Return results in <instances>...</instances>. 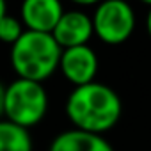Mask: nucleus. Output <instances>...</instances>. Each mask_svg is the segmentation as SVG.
Listing matches in <instances>:
<instances>
[{
  "label": "nucleus",
  "instance_id": "1",
  "mask_svg": "<svg viewBox=\"0 0 151 151\" xmlns=\"http://www.w3.org/2000/svg\"><path fill=\"white\" fill-rule=\"evenodd\" d=\"M66 114L77 130L103 135L117 124L123 114V103L112 87L101 82H91L69 93Z\"/></svg>",
  "mask_w": 151,
  "mask_h": 151
},
{
  "label": "nucleus",
  "instance_id": "2",
  "mask_svg": "<svg viewBox=\"0 0 151 151\" xmlns=\"http://www.w3.org/2000/svg\"><path fill=\"white\" fill-rule=\"evenodd\" d=\"M62 48L52 34L25 30L23 36L11 46V64L18 78L43 82L60 64Z\"/></svg>",
  "mask_w": 151,
  "mask_h": 151
},
{
  "label": "nucleus",
  "instance_id": "3",
  "mask_svg": "<svg viewBox=\"0 0 151 151\" xmlns=\"http://www.w3.org/2000/svg\"><path fill=\"white\" fill-rule=\"evenodd\" d=\"M48 110V94L39 82L16 78L6 93L7 121L29 128L37 124Z\"/></svg>",
  "mask_w": 151,
  "mask_h": 151
},
{
  "label": "nucleus",
  "instance_id": "4",
  "mask_svg": "<svg viewBox=\"0 0 151 151\" xmlns=\"http://www.w3.org/2000/svg\"><path fill=\"white\" fill-rule=\"evenodd\" d=\"M94 34L107 45L124 43L135 30L133 7L124 0H105L93 14Z\"/></svg>",
  "mask_w": 151,
  "mask_h": 151
},
{
  "label": "nucleus",
  "instance_id": "5",
  "mask_svg": "<svg viewBox=\"0 0 151 151\" xmlns=\"http://www.w3.org/2000/svg\"><path fill=\"white\" fill-rule=\"evenodd\" d=\"M59 68L62 75L75 87L87 86L94 82L96 71H98V55L89 45L68 48V50H62Z\"/></svg>",
  "mask_w": 151,
  "mask_h": 151
},
{
  "label": "nucleus",
  "instance_id": "6",
  "mask_svg": "<svg viewBox=\"0 0 151 151\" xmlns=\"http://www.w3.org/2000/svg\"><path fill=\"white\" fill-rule=\"evenodd\" d=\"M93 34H94L93 16L78 9L64 11L55 30L52 32V36L55 37V41L59 43L62 50L87 45Z\"/></svg>",
  "mask_w": 151,
  "mask_h": 151
},
{
  "label": "nucleus",
  "instance_id": "7",
  "mask_svg": "<svg viewBox=\"0 0 151 151\" xmlns=\"http://www.w3.org/2000/svg\"><path fill=\"white\" fill-rule=\"evenodd\" d=\"M64 9L57 0H27L22 6V20L27 30L52 34Z\"/></svg>",
  "mask_w": 151,
  "mask_h": 151
},
{
  "label": "nucleus",
  "instance_id": "8",
  "mask_svg": "<svg viewBox=\"0 0 151 151\" xmlns=\"http://www.w3.org/2000/svg\"><path fill=\"white\" fill-rule=\"evenodd\" d=\"M50 151H114V147L103 135L73 128L59 133L53 139Z\"/></svg>",
  "mask_w": 151,
  "mask_h": 151
},
{
  "label": "nucleus",
  "instance_id": "9",
  "mask_svg": "<svg viewBox=\"0 0 151 151\" xmlns=\"http://www.w3.org/2000/svg\"><path fill=\"white\" fill-rule=\"evenodd\" d=\"M0 151H32L29 130L11 121H0Z\"/></svg>",
  "mask_w": 151,
  "mask_h": 151
},
{
  "label": "nucleus",
  "instance_id": "10",
  "mask_svg": "<svg viewBox=\"0 0 151 151\" xmlns=\"http://www.w3.org/2000/svg\"><path fill=\"white\" fill-rule=\"evenodd\" d=\"M27 29H23L22 22L11 14H6L2 20H0V41H4L7 45H14L25 32Z\"/></svg>",
  "mask_w": 151,
  "mask_h": 151
},
{
  "label": "nucleus",
  "instance_id": "11",
  "mask_svg": "<svg viewBox=\"0 0 151 151\" xmlns=\"http://www.w3.org/2000/svg\"><path fill=\"white\" fill-rule=\"evenodd\" d=\"M6 93H7V87H4V84L0 82V116H4L6 112Z\"/></svg>",
  "mask_w": 151,
  "mask_h": 151
},
{
  "label": "nucleus",
  "instance_id": "12",
  "mask_svg": "<svg viewBox=\"0 0 151 151\" xmlns=\"http://www.w3.org/2000/svg\"><path fill=\"white\" fill-rule=\"evenodd\" d=\"M146 29H147V34H149V37H151V7H149V11H147V16H146Z\"/></svg>",
  "mask_w": 151,
  "mask_h": 151
},
{
  "label": "nucleus",
  "instance_id": "13",
  "mask_svg": "<svg viewBox=\"0 0 151 151\" xmlns=\"http://www.w3.org/2000/svg\"><path fill=\"white\" fill-rule=\"evenodd\" d=\"M6 14H7V6H6L4 0H0V20H2Z\"/></svg>",
  "mask_w": 151,
  "mask_h": 151
}]
</instances>
